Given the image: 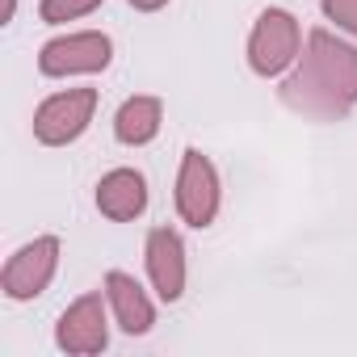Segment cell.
I'll return each mask as SVG.
<instances>
[{"instance_id":"cell-1","label":"cell","mask_w":357,"mask_h":357,"mask_svg":"<svg viewBox=\"0 0 357 357\" xmlns=\"http://www.w3.org/2000/svg\"><path fill=\"white\" fill-rule=\"evenodd\" d=\"M282 101L294 114L336 122L357 105V47L340 43L328 30H311L298 55V68L282 80Z\"/></svg>"},{"instance_id":"cell-2","label":"cell","mask_w":357,"mask_h":357,"mask_svg":"<svg viewBox=\"0 0 357 357\" xmlns=\"http://www.w3.org/2000/svg\"><path fill=\"white\" fill-rule=\"evenodd\" d=\"M303 51V30L294 22V13L286 9H265L252 26L248 38V63L257 76H282Z\"/></svg>"},{"instance_id":"cell-3","label":"cell","mask_w":357,"mask_h":357,"mask_svg":"<svg viewBox=\"0 0 357 357\" xmlns=\"http://www.w3.org/2000/svg\"><path fill=\"white\" fill-rule=\"evenodd\" d=\"M97 114V89H63L34 109V139L47 147L76 143Z\"/></svg>"},{"instance_id":"cell-4","label":"cell","mask_w":357,"mask_h":357,"mask_svg":"<svg viewBox=\"0 0 357 357\" xmlns=\"http://www.w3.org/2000/svg\"><path fill=\"white\" fill-rule=\"evenodd\" d=\"M114 59V43L101 30H80V34H63L51 38L38 51V72L43 76H89V72H105Z\"/></svg>"},{"instance_id":"cell-5","label":"cell","mask_w":357,"mask_h":357,"mask_svg":"<svg viewBox=\"0 0 357 357\" xmlns=\"http://www.w3.org/2000/svg\"><path fill=\"white\" fill-rule=\"evenodd\" d=\"M176 211L190 227H211L219 215V172L215 164L190 147L181 155V172H176Z\"/></svg>"},{"instance_id":"cell-6","label":"cell","mask_w":357,"mask_h":357,"mask_svg":"<svg viewBox=\"0 0 357 357\" xmlns=\"http://www.w3.org/2000/svg\"><path fill=\"white\" fill-rule=\"evenodd\" d=\"M55 269H59V240H55V236H38V240L22 244V248L9 257L5 273H0V286H5L9 298L26 303V298H38V294L51 286Z\"/></svg>"},{"instance_id":"cell-7","label":"cell","mask_w":357,"mask_h":357,"mask_svg":"<svg viewBox=\"0 0 357 357\" xmlns=\"http://www.w3.org/2000/svg\"><path fill=\"white\" fill-rule=\"evenodd\" d=\"M55 344L63 353L89 357L109 344V324H105V303L101 294H80L55 324Z\"/></svg>"},{"instance_id":"cell-8","label":"cell","mask_w":357,"mask_h":357,"mask_svg":"<svg viewBox=\"0 0 357 357\" xmlns=\"http://www.w3.org/2000/svg\"><path fill=\"white\" fill-rule=\"evenodd\" d=\"M147 278L164 303H176L185 294V244L172 227H151L147 231Z\"/></svg>"},{"instance_id":"cell-9","label":"cell","mask_w":357,"mask_h":357,"mask_svg":"<svg viewBox=\"0 0 357 357\" xmlns=\"http://www.w3.org/2000/svg\"><path fill=\"white\" fill-rule=\"evenodd\" d=\"M97 211L114 223H130L147 211V181L135 168H114L97 181Z\"/></svg>"},{"instance_id":"cell-10","label":"cell","mask_w":357,"mask_h":357,"mask_svg":"<svg viewBox=\"0 0 357 357\" xmlns=\"http://www.w3.org/2000/svg\"><path fill=\"white\" fill-rule=\"evenodd\" d=\"M105 298H109V307H114V315H118V328H122L126 336H143V332H151V324H155V307H151L147 290H143L130 273L109 269V273H105Z\"/></svg>"},{"instance_id":"cell-11","label":"cell","mask_w":357,"mask_h":357,"mask_svg":"<svg viewBox=\"0 0 357 357\" xmlns=\"http://www.w3.org/2000/svg\"><path fill=\"white\" fill-rule=\"evenodd\" d=\"M160 122H164V101L160 97H126L114 114V135L126 147H143L160 135Z\"/></svg>"},{"instance_id":"cell-12","label":"cell","mask_w":357,"mask_h":357,"mask_svg":"<svg viewBox=\"0 0 357 357\" xmlns=\"http://www.w3.org/2000/svg\"><path fill=\"white\" fill-rule=\"evenodd\" d=\"M101 0H43V22L47 26H63V22H76V17H89Z\"/></svg>"},{"instance_id":"cell-13","label":"cell","mask_w":357,"mask_h":357,"mask_svg":"<svg viewBox=\"0 0 357 357\" xmlns=\"http://www.w3.org/2000/svg\"><path fill=\"white\" fill-rule=\"evenodd\" d=\"M324 17L336 22V30L357 34V0H324Z\"/></svg>"},{"instance_id":"cell-14","label":"cell","mask_w":357,"mask_h":357,"mask_svg":"<svg viewBox=\"0 0 357 357\" xmlns=\"http://www.w3.org/2000/svg\"><path fill=\"white\" fill-rule=\"evenodd\" d=\"M164 5H168V0H130V9H139V13H155Z\"/></svg>"}]
</instances>
